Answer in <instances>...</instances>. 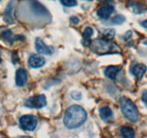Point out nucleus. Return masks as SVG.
<instances>
[{"label": "nucleus", "mask_w": 147, "mask_h": 138, "mask_svg": "<svg viewBox=\"0 0 147 138\" xmlns=\"http://www.w3.org/2000/svg\"><path fill=\"white\" fill-rule=\"evenodd\" d=\"M87 119L86 110L78 105H73L66 110L64 116V124L68 129H76L84 124Z\"/></svg>", "instance_id": "obj_1"}, {"label": "nucleus", "mask_w": 147, "mask_h": 138, "mask_svg": "<svg viewBox=\"0 0 147 138\" xmlns=\"http://www.w3.org/2000/svg\"><path fill=\"white\" fill-rule=\"evenodd\" d=\"M90 50L98 55L119 53L121 51L119 45L111 40L105 39H95L90 43Z\"/></svg>", "instance_id": "obj_2"}, {"label": "nucleus", "mask_w": 147, "mask_h": 138, "mask_svg": "<svg viewBox=\"0 0 147 138\" xmlns=\"http://www.w3.org/2000/svg\"><path fill=\"white\" fill-rule=\"evenodd\" d=\"M119 102L121 111L125 117L131 122H137L139 120V114L135 103L130 99L125 96L121 98Z\"/></svg>", "instance_id": "obj_3"}, {"label": "nucleus", "mask_w": 147, "mask_h": 138, "mask_svg": "<svg viewBox=\"0 0 147 138\" xmlns=\"http://www.w3.org/2000/svg\"><path fill=\"white\" fill-rule=\"evenodd\" d=\"M47 104V101L45 95H36L29 98L24 103V106L31 109H40Z\"/></svg>", "instance_id": "obj_4"}, {"label": "nucleus", "mask_w": 147, "mask_h": 138, "mask_svg": "<svg viewBox=\"0 0 147 138\" xmlns=\"http://www.w3.org/2000/svg\"><path fill=\"white\" fill-rule=\"evenodd\" d=\"M20 125L21 128L26 131H33L37 125V119L33 115H24L20 119Z\"/></svg>", "instance_id": "obj_5"}, {"label": "nucleus", "mask_w": 147, "mask_h": 138, "mask_svg": "<svg viewBox=\"0 0 147 138\" xmlns=\"http://www.w3.org/2000/svg\"><path fill=\"white\" fill-rule=\"evenodd\" d=\"M35 48L37 52L45 55H51L55 51L53 47L47 45L40 37H37L35 40Z\"/></svg>", "instance_id": "obj_6"}, {"label": "nucleus", "mask_w": 147, "mask_h": 138, "mask_svg": "<svg viewBox=\"0 0 147 138\" xmlns=\"http://www.w3.org/2000/svg\"><path fill=\"white\" fill-rule=\"evenodd\" d=\"M20 38H22V37L19 35L13 37L12 32L9 29L4 27H2V29L0 28V39H2L4 41L9 43H12L16 40H20Z\"/></svg>", "instance_id": "obj_7"}, {"label": "nucleus", "mask_w": 147, "mask_h": 138, "mask_svg": "<svg viewBox=\"0 0 147 138\" xmlns=\"http://www.w3.org/2000/svg\"><path fill=\"white\" fill-rule=\"evenodd\" d=\"M28 63L32 68H37L42 67L45 64V60L42 56L40 55H32L29 58Z\"/></svg>", "instance_id": "obj_8"}, {"label": "nucleus", "mask_w": 147, "mask_h": 138, "mask_svg": "<svg viewBox=\"0 0 147 138\" xmlns=\"http://www.w3.org/2000/svg\"><path fill=\"white\" fill-rule=\"evenodd\" d=\"M27 70L24 68H19L16 72V84L20 87L24 86L27 81Z\"/></svg>", "instance_id": "obj_9"}, {"label": "nucleus", "mask_w": 147, "mask_h": 138, "mask_svg": "<svg viewBox=\"0 0 147 138\" xmlns=\"http://www.w3.org/2000/svg\"><path fill=\"white\" fill-rule=\"evenodd\" d=\"M114 11V7L113 6L108 5L105 7H102L97 11V15L100 19L103 20H107L108 18L111 17Z\"/></svg>", "instance_id": "obj_10"}, {"label": "nucleus", "mask_w": 147, "mask_h": 138, "mask_svg": "<svg viewBox=\"0 0 147 138\" xmlns=\"http://www.w3.org/2000/svg\"><path fill=\"white\" fill-rule=\"evenodd\" d=\"M146 66L144 64H136L131 68V72L135 77L137 78L139 80H141L146 72Z\"/></svg>", "instance_id": "obj_11"}, {"label": "nucleus", "mask_w": 147, "mask_h": 138, "mask_svg": "<svg viewBox=\"0 0 147 138\" xmlns=\"http://www.w3.org/2000/svg\"><path fill=\"white\" fill-rule=\"evenodd\" d=\"M13 8H14V3L11 1L7 4V7L4 10V21L8 24L14 23V18L12 16Z\"/></svg>", "instance_id": "obj_12"}, {"label": "nucleus", "mask_w": 147, "mask_h": 138, "mask_svg": "<svg viewBox=\"0 0 147 138\" xmlns=\"http://www.w3.org/2000/svg\"><path fill=\"white\" fill-rule=\"evenodd\" d=\"M129 7H131L134 13L138 14H143V13L146 12L147 10L146 6L141 4V3L134 2V1H131L129 3Z\"/></svg>", "instance_id": "obj_13"}, {"label": "nucleus", "mask_w": 147, "mask_h": 138, "mask_svg": "<svg viewBox=\"0 0 147 138\" xmlns=\"http://www.w3.org/2000/svg\"><path fill=\"white\" fill-rule=\"evenodd\" d=\"M121 67L120 66H109L105 70V75L107 76L108 78L111 79L116 78V76H117L118 73L120 71Z\"/></svg>", "instance_id": "obj_14"}, {"label": "nucleus", "mask_w": 147, "mask_h": 138, "mask_svg": "<svg viewBox=\"0 0 147 138\" xmlns=\"http://www.w3.org/2000/svg\"><path fill=\"white\" fill-rule=\"evenodd\" d=\"M100 117L105 122H108L109 120L113 118V112L109 106H103L100 109Z\"/></svg>", "instance_id": "obj_15"}, {"label": "nucleus", "mask_w": 147, "mask_h": 138, "mask_svg": "<svg viewBox=\"0 0 147 138\" xmlns=\"http://www.w3.org/2000/svg\"><path fill=\"white\" fill-rule=\"evenodd\" d=\"M121 134L125 138H133L135 137V132L132 128L129 126H123L121 129Z\"/></svg>", "instance_id": "obj_16"}, {"label": "nucleus", "mask_w": 147, "mask_h": 138, "mask_svg": "<svg viewBox=\"0 0 147 138\" xmlns=\"http://www.w3.org/2000/svg\"><path fill=\"white\" fill-rule=\"evenodd\" d=\"M125 21H126V18L123 15H117L112 19L111 22L112 24L119 25V24H123Z\"/></svg>", "instance_id": "obj_17"}, {"label": "nucleus", "mask_w": 147, "mask_h": 138, "mask_svg": "<svg viewBox=\"0 0 147 138\" xmlns=\"http://www.w3.org/2000/svg\"><path fill=\"white\" fill-rule=\"evenodd\" d=\"M61 4L65 7H72L77 5V0H60Z\"/></svg>", "instance_id": "obj_18"}, {"label": "nucleus", "mask_w": 147, "mask_h": 138, "mask_svg": "<svg viewBox=\"0 0 147 138\" xmlns=\"http://www.w3.org/2000/svg\"><path fill=\"white\" fill-rule=\"evenodd\" d=\"M93 34V30L90 27H88L85 29L84 32H83V37L86 40H89L90 37H92Z\"/></svg>", "instance_id": "obj_19"}, {"label": "nucleus", "mask_w": 147, "mask_h": 138, "mask_svg": "<svg viewBox=\"0 0 147 138\" xmlns=\"http://www.w3.org/2000/svg\"><path fill=\"white\" fill-rule=\"evenodd\" d=\"M103 36L106 38H113L115 36V30L113 29H107L103 32Z\"/></svg>", "instance_id": "obj_20"}, {"label": "nucleus", "mask_w": 147, "mask_h": 138, "mask_svg": "<svg viewBox=\"0 0 147 138\" xmlns=\"http://www.w3.org/2000/svg\"><path fill=\"white\" fill-rule=\"evenodd\" d=\"M71 97L75 100H80L82 97V95L78 91H73L71 93Z\"/></svg>", "instance_id": "obj_21"}, {"label": "nucleus", "mask_w": 147, "mask_h": 138, "mask_svg": "<svg viewBox=\"0 0 147 138\" xmlns=\"http://www.w3.org/2000/svg\"><path fill=\"white\" fill-rule=\"evenodd\" d=\"M11 60H12V63L14 64H17V62L19 61V57L18 55H17V53H16L15 51H14L11 54Z\"/></svg>", "instance_id": "obj_22"}, {"label": "nucleus", "mask_w": 147, "mask_h": 138, "mask_svg": "<svg viewBox=\"0 0 147 138\" xmlns=\"http://www.w3.org/2000/svg\"><path fill=\"white\" fill-rule=\"evenodd\" d=\"M142 101L144 103V104L147 106V91H144L143 93H142Z\"/></svg>", "instance_id": "obj_23"}, {"label": "nucleus", "mask_w": 147, "mask_h": 138, "mask_svg": "<svg viewBox=\"0 0 147 138\" xmlns=\"http://www.w3.org/2000/svg\"><path fill=\"white\" fill-rule=\"evenodd\" d=\"M131 37H132V32L128 31L124 35V40L125 41H127V40H130V39L131 38Z\"/></svg>", "instance_id": "obj_24"}, {"label": "nucleus", "mask_w": 147, "mask_h": 138, "mask_svg": "<svg viewBox=\"0 0 147 138\" xmlns=\"http://www.w3.org/2000/svg\"><path fill=\"white\" fill-rule=\"evenodd\" d=\"M79 21H80V20H79V19L77 17H72L71 18H70V22H71L73 24H78Z\"/></svg>", "instance_id": "obj_25"}, {"label": "nucleus", "mask_w": 147, "mask_h": 138, "mask_svg": "<svg viewBox=\"0 0 147 138\" xmlns=\"http://www.w3.org/2000/svg\"><path fill=\"white\" fill-rule=\"evenodd\" d=\"M100 2H103V3H112L113 2V0H98Z\"/></svg>", "instance_id": "obj_26"}, {"label": "nucleus", "mask_w": 147, "mask_h": 138, "mask_svg": "<svg viewBox=\"0 0 147 138\" xmlns=\"http://www.w3.org/2000/svg\"><path fill=\"white\" fill-rule=\"evenodd\" d=\"M142 25L144 27H145V28L147 29V20H144V21L142 23Z\"/></svg>", "instance_id": "obj_27"}, {"label": "nucleus", "mask_w": 147, "mask_h": 138, "mask_svg": "<svg viewBox=\"0 0 147 138\" xmlns=\"http://www.w3.org/2000/svg\"><path fill=\"white\" fill-rule=\"evenodd\" d=\"M1 56H0V64H1Z\"/></svg>", "instance_id": "obj_28"}, {"label": "nucleus", "mask_w": 147, "mask_h": 138, "mask_svg": "<svg viewBox=\"0 0 147 138\" xmlns=\"http://www.w3.org/2000/svg\"><path fill=\"white\" fill-rule=\"evenodd\" d=\"M0 1H1V0H0Z\"/></svg>", "instance_id": "obj_29"}]
</instances>
